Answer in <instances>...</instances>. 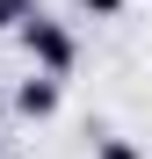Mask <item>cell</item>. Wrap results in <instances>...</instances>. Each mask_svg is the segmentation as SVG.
Here are the masks:
<instances>
[{
	"mask_svg": "<svg viewBox=\"0 0 152 159\" xmlns=\"http://www.w3.org/2000/svg\"><path fill=\"white\" fill-rule=\"evenodd\" d=\"M15 36H22V51H29V65H36V72H58V80H65L72 65H80V36H72L65 22H51L44 7H36L29 22H22Z\"/></svg>",
	"mask_w": 152,
	"mask_h": 159,
	"instance_id": "obj_1",
	"label": "cell"
},
{
	"mask_svg": "<svg viewBox=\"0 0 152 159\" xmlns=\"http://www.w3.org/2000/svg\"><path fill=\"white\" fill-rule=\"evenodd\" d=\"M58 101H65L58 72H36V65H29V80H15V116H29V123H51V116H58Z\"/></svg>",
	"mask_w": 152,
	"mask_h": 159,
	"instance_id": "obj_2",
	"label": "cell"
},
{
	"mask_svg": "<svg viewBox=\"0 0 152 159\" xmlns=\"http://www.w3.org/2000/svg\"><path fill=\"white\" fill-rule=\"evenodd\" d=\"M29 15H36V0H0V36H7V29H22Z\"/></svg>",
	"mask_w": 152,
	"mask_h": 159,
	"instance_id": "obj_3",
	"label": "cell"
},
{
	"mask_svg": "<svg viewBox=\"0 0 152 159\" xmlns=\"http://www.w3.org/2000/svg\"><path fill=\"white\" fill-rule=\"evenodd\" d=\"M123 7H131V0H80V15H87V22H116Z\"/></svg>",
	"mask_w": 152,
	"mask_h": 159,
	"instance_id": "obj_4",
	"label": "cell"
},
{
	"mask_svg": "<svg viewBox=\"0 0 152 159\" xmlns=\"http://www.w3.org/2000/svg\"><path fill=\"white\" fill-rule=\"evenodd\" d=\"M94 159H145V152H138L131 138H101V145H94Z\"/></svg>",
	"mask_w": 152,
	"mask_h": 159,
	"instance_id": "obj_5",
	"label": "cell"
}]
</instances>
